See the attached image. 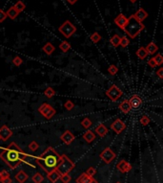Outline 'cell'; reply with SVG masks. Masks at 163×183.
Here are the masks:
<instances>
[{
  "mask_svg": "<svg viewBox=\"0 0 163 183\" xmlns=\"http://www.w3.org/2000/svg\"><path fill=\"white\" fill-rule=\"evenodd\" d=\"M67 1H68L70 4H72H72H75V3L77 1V0H67Z\"/></svg>",
  "mask_w": 163,
  "mask_h": 183,
  "instance_id": "47",
  "label": "cell"
},
{
  "mask_svg": "<svg viewBox=\"0 0 163 183\" xmlns=\"http://www.w3.org/2000/svg\"><path fill=\"white\" fill-rule=\"evenodd\" d=\"M111 129H112L114 132H116L117 134H120V133H121V132L126 129V125H125V123H124V122H123L121 119L117 118V120H114L113 123H112Z\"/></svg>",
  "mask_w": 163,
  "mask_h": 183,
  "instance_id": "9",
  "label": "cell"
},
{
  "mask_svg": "<svg viewBox=\"0 0 163 183\" xmlns=\"http://www.w3.org/2000/svg\"><path fill=\"white\" fill-rule=\"evenodd\" d=\"M140 123L142 126H147L150 123V118L146 115H142L141 118H140Z\"/></svg>",
  "mask_w": 163,
  "mask_h": 183,
  "instance_id": "38",
  "label": "cell"
},
{
  "mask_svg": "<svg viewBox=\"0 0 163 183\" xmlns=\"http://www.w3.org/2000/svg\"><path fill=\"white\" fill-rule=\"evenodd\" d=\"M129 1L132 2V3H136V2L137 1V0H129Z\"/></svg>",
  "mask_w": 163,
  "mask_h": 183,
  "instance_id": "49",
  "label": "cell"
},
{
  "mask_svg": "<svg viewBox=\"0 0 163 183\" xmlns=\"http://www.w3.org/2000/svg\"><path fill=\"white\" fill-rule=\"evenodd\" d=\"M110 42H111V44H112L113 47L119 46V43H120V36H119L117 34L113 35L112 38L110 39Z\"/></svg>",
  "mask_w": 163,
  "mask_h": 183,
  "instance_id": "26",
  "label": "cell"
},
{
  "mask_svg": "<svg viewBox=\"0 0 163 183\" xmlns=\"http://www.w3.org/2000/svg\"><path fill=\"white\" fill-rule=\"evenodd\" d=\"M156 75L159 77V79H163V68L160 67V68L156 71Z\"/></svg>",
  "mask_w": 163,
  "mask_h": 183,
  "instance_id": "45",
  "label": "cell"
},
{
  "mask_svg": "<svg viewBox=\"0 0 163 183\" xmlns=\"http://www.w3.org/2000/svg\"><path fill=\"white\" fill-rule=\"evenodd\" d=\"M38 112L43 115V117H45L48 120H51L54 115H56V109H54L51 105L47 103H42L38 108Z\"/></svg>",
  "mask_w": 163,
  "mask_h": 183,
  "instance_id": "6",
  "label": "cell"
},
{
  "mask_svg": "<svg viewBox=\"0 0 163 183\" xmlns=\"http://www.w3.org/2000/svg\"><path fill=\"white\" fill-rule=\"evenodd\" d=\"M145 29V26L142 22H139L137 19H136L134 15H131L128 17V22L126 26L124 27L123 31L128 35L131 39H135L139 35L143 30Z\"/></svg>",
  "mask_w": 163,
  "mask_h": 183,
  "instance_id": "3",
  "label": "cell"
},
{
  "mask_svg": "<svg viewBox=\"0 0 163 183\" xmlns=\"http://www.w3.org/2000/svg\"><path fill=\"white\" fill-rule=\"evenodd\" d=\"M129 101L131 108H139L142 106V99L138 95L132 96Z\"/></svg>",
  "mask_w": 163,
  "mask_h": 183,
  "instance_id": "11",
  "label": "cell"
},
{
  "mask_svg": "<svg viewBox=\"0 0 163 183\" xmlns=\"http://www.w3.org/2000/svg\"><path fill=\"white\" fill-rule=\"evenodd\" d=\"M64 107H65V108H66V109H67V110H72V109L75 107V103H72V101L68 100V101H66V103H65Z\"/></svg>",
  "mask_w": 163,
  "mask_h": 183,
  "instance_id": "39",
  "label": "cell"
},
{
  "mask_svg": "<svg viewBox=\"0 0 163 183\" xmlns=\"http://www.w3.org/2000/svg\"><path fill=\"white\" fill-rule=\"evenodd\" d=\"M154 59H155L156 65H161L163 63V57L161 56L160 54H158L155 57H154Z\"/></svg>",
  "mask_w": 163,
  "mask_h": 183,
  "instance_id": "37",
  "label": "cell"
},
{
  "mask_svg": "<svg viewBox=\"0 0 163 183\" xmlns=\"http://www.w3.org/2000/svg\"><path fill=\"white\" fill-rule=\"evenodd\" d=\"M83 138L87 143H92L95 139V135L92 130H87L85 133L83 134Z\"/></svg>",
  "mask_w": 163,
  "mask_h": 183,
  "instance_id": "22",
  "label": "cell"
},
{
  "mask_svg": "<svg viewBox=\"0 0 163 183\" xmlns=\"http://www.w3.org/2000/svg\"><path fill=\"white\" fill-rule=\"evenodd\" d=\"M13 63H14V64L15 66H20V65L23 63V59H22L20 57L16 56V57L13 59Z\"/></svg>",
  "mask_w": 163,
  "mask_h": 183,
  "instance_id": "42",
  "label": "cell"
},
{
  "mask_svg": "<svg viewBox=\"0 0 163 183\" xmlns=\"http://www.w3.org/2000/svg\"><path fill=\"white\" fill-rule=\"evenodd\" d=\"M100 39H101V36L98 33H94L91 36V40H92L94 43H97Z\"/></svg>",
  "mask_w": 163,
  "mask_h": 183,
  "instance_id": "35",
  "label": "cell"
},
{
  "mask_svg": "<svg viewBox=\"0 0 163 183\" xmlns=\"http://www.w3.org/2000/svg\"><path fill=\"white\" fill-rule=\"evenodd\" d=\"M133 15H134L136 19H137L139 22H143L148 17L149 15L143 8H140V9H138Z\"/></svg>",
  "mask_w": 163,
  "mask_h": 183,
  "instance_id": "15",
  "label": "cell"
},
{
  "mask_svg": "<svg viewBox=\"0 0 163 183\" xmlns=\"http://www.w3.org/2000/svg\"><path fill=\"white\" fill-rule=\"evenodd\" d=\"M108 72L110 73L111 75H116L117 73L118 72V69H117V67L116 65H114V64H112V65L109 66Z\"/></svg>",
  "mask_w": 163,
  "mask_h": 183,
  "instance_id": "36",
  "label": "cell"
},
{
  "mask_svg": "<svg viewBox=\"0 0 163 183\" xmlns=\"http://www.w3.org/2000/svg\"><path fill=\"white\" fill-rule=\"evenodd\" d=\"M127 22H128V17H126L122 14L118 15L116 18H114V23H116V25H117L120 29H122V30L126 26Z\"/></svg>",
  "mask_w": 163,
  "mask_h": 183,
  "instance_id": "13",
  "label": "cell"
},
{
  "mask_svg": "<svg viewBox=\"0 0 163 183\" xmlns=\"http://www.w3.org/2000/svg\"><path fill=\"white\" fill-rule=\"evenodd\" d=\"M117 183H120V182H117Z\"/></svg>",
  "mask_w": 163,
  "mask_h": 183,
  "instance_id": "50",
  "label": "cell"
},
{
  "mask_svg": "<svg viewBox=\"0 0 163 183\" xmlns=\"http://www.w3.org/2000/svg\"><path fill=\"white\" fill-rule=\"evenodd\" d=\"M119 109L121 110L123 113H129L130 112V110H131V106H130V103H129V101L128 100H125V101H123L122 103H120V105H119Z\"/></svg>",
  "mask_w": 163,
  "mask_h": 183,
  "instance_id": "21",
  "label": "cell"
},
{
  "mask_svg": "<svg viewBox=\"0 0 163 183\" xmlns=\"http://www.w3.org/2000/svg\"><path fill=\"white\" fill-rule=\"evenodd\" d=\"M61 140L62 141L66 144V145H71L72 142L75 141V135L72 134L70 130H66L62 135H61Z\"/></svg>",
  "mask_w": 163,
  "mask_h": 183,
  "instance_id": "12",
  "label": "cell"
},
{
  "mask_svg": "<svg viewBox=\"0 0 163 183\" xmlns=\"http://www.w3.org/2000/svg\"><path fill=\"white\" fill-rule=\"evenodd\" d=\"M11 136H13V131L9 129L8 126L4 125L0 127V138H1L2 141H8Z\"/></svg>",
  "mask_w": 163,
  "mask_h": 183,
  "instance_id": "10",
  "label": "cell"
},
{
  "mask_svg": "<svg viewBox=\"0 0 163 183\" xmlns=\"http://www.w3.org/2000/svg\"><path fill=\"white\" fill-rule=\"evenodd\" d=\"M90 183H98V182H97V180H95V179L93 178H92V180L90 181Z\"/></svg>",
  "mask_w": 163,
  "mask_h": 183,
  "instance_id": "48",
  "label": "cell"
},
{
  "mask_svg": "<svg viewBox=\"0 0 163 183\" xmlns=\"http://www.w3.org/2000/svg\"><path fill=\"white\" fill-rule=\"evenodd\" d=\"M86 174L90 176V178H94V175L96 174V170L94 168V167H90L88 170H87V172H86Z\"/></svg>",
  "mask_w": 163,
  "mask_h": 183,
  "instance_id": "41",
  "label": "cell"
},
{
  "mask_svg": "<svg viewBox=\"0 0 163 183\" xmlns=\"http://www.w3.org/2000/svg\"><path fill=\"white\" fill-rule=\"evenodd\" d=\"M1 183H13V180H11V178L9 176V178L3 179V180L1 181Z\"/></svg>",
  "mask_w": 163,
  "mask_h": 183,
  "instance_id": "46",
  "label": "cell"
},
{
  "mask_svg": "<svg viewBox=\"0 0 163 183\" xmlns=\"http://www.w3.org/2000/svg\"><path fill=\"white\" fill-rule=\"evenodd\" d=\"M99 157L103 160L106 164H110L116 158V154L111 148H106L103 151L99 154Z\"/></svg>",
  "mask_w": 163,
  "mask_h": 183,
  "instance_id": "8",
  "label": "cell"
},
{
  "mask_svg": "<svg viewBox=\"0 0 163 183\" xmlns=\"http://www.w3.org/2000/svg\"><path fill=\"white\" fill-rule=\"evenodd\" d=\"M117 167V169L120 171V172L123 173V174L128 173V172H130V171L132 170V165H131L129 162H127L125 160H120L118 162Z\"/></svg>",
  "mask_w": 163,
  "mask_h": 183,
  "instance_id": "14",
  "label": "cell"
},
{
  "mask_svg": "<svg viewBox=\"0 0 163 183\" xmlns=\"http://www.w3.org/2000/svg\"><path fill=\"white\" fill-rule=\"evenodd\" d=\"M6 18H7L6 12H4L3 10H0V23H2L3 21H5Z\"/></svg>",
  "mask_w": 163,
  "mask_h": 183,
  "instance_id": "43",
  "label": "cell"
},
{
  "mask_svg": "<svg viewBox=\"0 0 163 183\" xmlns=\"http://www.w3.org/2000/svg\"><path fill=\"white\" fill-rule=\"evenodd\" d=\"M122 94H123L122 90L120 89V88H118L116 84L112 85V86L110 87V89H108L107 92H106L107 97L111 101H113V102L117 101L120 98V97L122 96Z\"/></svg>",
  "mask_w": 163,
  "mask_h": 183,
  "instance_id": "7",
  "label": "cell"
},
{
  "mask_svg": "<svg viewBox=\"0 0 163 183\" xmlns=\"http://www.w3.org/2000/svg\"><path fill=\"white\" fill-rule=\"evenodd\" d=\"M93 125V122L91 121V119L90 118H84L82 121H81V126L83 127H85V129L87 130V129H89V127Z\"/></svg>",
  "mask_w": 163,
  "mask_h": 183,
  "instance_id": "31",
  "label": "cell"
},
{
  "mask_svg": "<svg viewBox=\"0 0 163 183\" xmlns=\"http://www.w3.org/2000/svg\"><path fill=\"white\" fill-rule=\"evenodd\" d=\"M92 178H90L86 173H83L82 175H80V176H78L75 181L76 183H90Z\"/></svg>",
  "mask_w": 163,
  "mask_h": 183,
  "instance_id": "23",
  "label": "cell"
},
{
  "mask_svg": "<svg viewBox=\"0 0 163 183\" xmlns=\"http://www.w3.org/2000/svg\"><path fill=\"white\" fill-rule=\"evenodd\" d=\"M54 94H56V91H54L52 87H48L44 91V95L47 97V98H49V99L53 98V97L54 96Z\"/></svg>",
  "mask_w": 163,
  "mask_h": 183,
  "instance_id": "30",
  "label": "cell"
},
{
  "mask_svg": "<svg viewBox=\"0 0 163 183\" xmlns=\"http://www.w3.org/2000/svg\"><path fill=\"white\" fill-rule=\"evenodd\" d=\"M54 49H56V48H54V46L51 43V42H47V43L43 46V48H42V50H43L47 55L53 54Z\"/></svg>",
  "mask_w": 163,
  "mask_h": 183,
  "instance_id": "24",
  "label": "cell"
},
{
  "mask_svg": "<svg viewBox=\"0 0 163 183\" xmlns=\"http://www.w3.org/2000/svg\"><path fill=\"white\" fill-rule=\"evenodd\" d=\"M60 180L62 181V183H69L72 180V178L69 174H66V175H60Z\"/></svg>",
  "mask_w": 163,
  "mask_h": 183,
  "instance_id": "33",
  "label": "cell"
},
{
  "mask_svg": "<svg viewBox=\"0 0 163 183\" xmlns=\"http://www.w3.org/2000/svg\"><path fill=\"white\" fill-rule=\"evenodd\" d=\"M144 48H145V50H146V52L148 53V55H154L158 51V46L153 41L150 42V43Z\"/></svg>",
  "mask_w": 163,
  "mask_h": 183,
  "instance_id": "18",
  "label": "cell"
},
{
  "mask_svg": "<svg viewBox=\"0 0 163 183\" xmlns=\"http://www.w3.org/2000/svg\"><path fill=\"white\" fill-rule=\"evenodd\" d=\"M75 164L72 162L67 155L63 154L61 155V160H60V163L57 165L56 170L60 175H66L72 172V171L75 169Z\"/></svg>",
  "mask_w": 163,
  "mask_h": 183,
  "instance_id": "4",
  "label": "cell"
},
{
  "mask_svg": "<svg viewBox=\"0 0 163 183\" xmlns=\"http://www.w3.org/2000/svg\"><path fill=\"white\" fill-rule=\"evenodd\" d=\"M58 31L60 32V34L63 35L66 39H69L75 33L76 27L70 20H66L59 26Z\"/></svg>",
  "mask_w": 163,
  "mask_h": 183,
  "instance_id": "5",
  "label": "cell"
},
{
  "mask_svg": "<svg viewBox=\"0 0 163 183\" xmlns=\"http://www.w3.org/2000/svg\"><path fill=\"white\" fill-rule=\"evenodd\" d=\"M28 154H25L19 146H17L14 142H11L7 148L4 149L0 154V158L7 164L11 169H15L22 162H25Z\"/></svg>",
  "mask_w": 163,
  "mask_h": 183,
  "instance_id": "1",
  "label": "cell"
},
{
  "mask_svg": "<svg viewBox=\"0 0 163 183\" xmlns=\"http://www.w3.org/2000/svg\"><path fill=\"white\" fill-rule=\"evenodd\" d=\"M60 160H61V155H59L58 152L52 147L47 148L43 154L35 157L36 163L47 174L50 173L51 171L56 169L57 165L60 163Z\"/></svg>",
  "mask_w": 163,
  "mask_h": 183,
  "instance_id": "2",
  "label": "cell"
},
{
  "mask_svg": "<svg viewBox=\"0 0 163 183\" xmlns=\"http://www.w3.org/2000/svg\"><path fill=\"white\" fill-rule=\"evenodd\" d=\"M14 7L19 12V13H21V12H23L24 10H25V8H26V5L24 4V2L23 1H21V0H19V1H17L14 5Z\"/></svg>",
  "mask_w": 163,
  "mask_h": 183,
  "instance_id": "29",
  "label": "cell"
},
{
  "mask_svg": "<svg viewBox=\"0 0 163 183\" xmlns=\"http://www.w3.org/2000/svg\"><path fill=\"white\" fill-rule=\"evenodd\" d=\"M0 140H1V138H0Z\"/></svg>",
  "mask_w": 163,
  "mask_h": 183,
  "instance_id": "51",
  "label": "cell"
},
{
  "mask_svg": "<svg viewBox=\"0 0 163 183\" xmlns=\"http://www.w3.org/2000/svg\"><path fill=\"white\" fill-rule=\"evenodd\" d=\"M29 149H30V151H37V150L39 149V145H38L37 142L33 141V142L30 143V145H29Z\"/></svg>",
  "mask_w": 163,
  "mask_h": 183,
  "instance_id": "34",
  "label": "cell"
},
{
  "mask_svg": "<svg viewBox=\"0 0 163 183\" xmlns=\"http://www.w3.org/2000/svg\"><path fill=\"white\" fill-rule=\"evenodd\" d=\"M95 132L98 134V135L100 136V137H104L106 134L108 133V129L106 127V126L105 125H103V124H100V125H98L97 127H95Z\"/></svg>",
  "mask_w": 163,
  "mask_h": 183,
  "instance_id": "20",
  "label": "cell"
},
{
  "mask_svg": "<svg viewBox=\"0 0 163 183\" xmlns=\"http://www.w3.org/2000/svg\"><path fill=\"white\" fill-rule=\"evenodd\" d=\"M32 180L34 181V183H41L44 180V176L40 173H36L35 175H34V176L32 178Z\"/></svg>",
  "mask_w": 163,
  "mask_h": 183,
  "instance_id": "28",
  "label": "cell"
},
{
  "mask_svg": "<svg viewBox=\"0 0 163 183\" xmlns=\"http://www.w3.org/2000/svg\"><path fill=\"white\" fill-rule=\"evenodd\" d=\"M20 13L18 12L14 6H11V8H9V10L6 12V15H7V17L11 18V19H15V18L18 16Z\"/></svg>",
  "mask_w": 163,
  "mask_h": 183,
  "instance_id": "19",
  "label": "cell"
},
{
  "mask_svg": "<svg viewBox=\"0 0 163 183\" xmlns=\"http://www.w3.org/2000/svg\"><path fill=\"white\" fill-rule=\"evenodd\" d=\"M15 180L18 182V183H24L26 182L29 178V175L24 172V171H19L16 175H15Z\"/></svg>",
  "mask_w": 163,
  "mask_h": 183,
  "instance_id": "17",
  "label": "cell"
},
{
  "mask_svg": "<svg viewBox=\"0 0 163 183\" xmlns=\"http://www.w3.org/2000/svg\"><path fill=\"white\" fill-rule=\"evenodd\" d=\"M60 175H60V174L57 172V170H56V169H54V170L51 171L50 173H48V175H47V178L49 179L52 183H54V182H56L57 180H59Z\"/></svg>",
  "mask_w": 163,
  "mask_h": 183,
  "instance_id": "16",
  "label": "cell"
},
{
  "mask_svg": "<svg viewBox=\"0 0 163 183\" xmlns=\"http://www.w3.org/2000/svg\"><path fill=\"white\" fill-rule=\"evenodd\" d=\"M129 44H130V40H129L128 38H126V36H122V38H120V43H119L120 46L125 48L127 46H129Z\"/></svg>",
  "mask_w": 163,
  "mask_h": 183,
  "instance_id": "32",
  "label": "cell"
},
{
  "mask_svg": "<svg viewBox=\"0 0 163 183\" xmlns=\"http://www.w3.org/2000/svg\"><path fill=\"white\" fill-rule=\"evenodd\" d=\"M9 176H10V174L7 172V171H5V170L0 171V182H1L3 179L9 178Z\"/></svg>",
  "mask_w": 163,
  "mask_h": 183,
  "instance_id": "40",
  "label": "cell"
},
{
  "mask_svg": "<svg viewBox=\"0 0 163 183\" xmlns=\"http://www.w3.org/2000/svg\"><path fill=\"white\" fill-rule=\"evenodd\" d=\"M148 65H149L150 67H152V68H155V66H158V65H156V63H155V62L154 58H152V59H149Z\"/></svg>",
  "mask_w": 163,
  "mask_h": 183,
  "instance_id": "44",
  "label": "cell"
},
{
  "mask_svg": "<svg viewBox=\"0 0 163 183\" xmlns=\"http://www.w3.org/2000/svg\"><path fill=\"white\" fill-rule=\"evenodd\" d=\"M59 48H60V50H61L62 52L66 53V52H68V51L71 49V44L69 43L68 41L64 40V41H62V42H61V43H60Z\"/></svg>",
  "mask_w": 163,
  "mask_h": 183,
  "instance_id": "27",
  "label": "cell"
},
{
  "mask_svg": "<svg viewBox=\"0 0 163 183\" xmlns=\"http://www.w3.org/2000/svg\"><path fill=\"white\" fill-rule=\"evenodd\" d=\"M136 54V56H137L138 58H139L140 59H144L145 58H146V57L148 56V53L146 52V50H145V48H144V47L138 48Z\"/></svg>",
  "mask_w": 163,
  "mask_h": 183,
  "instance_id": "25",
  "label": "cell"
}]
</instances>
